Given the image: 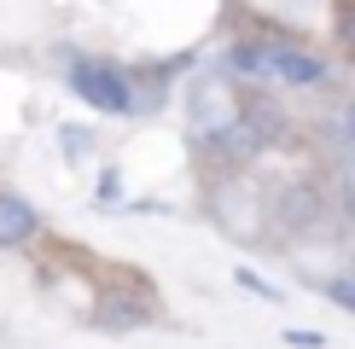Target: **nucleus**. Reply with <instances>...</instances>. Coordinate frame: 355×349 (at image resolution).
I'll list each match as a JSON object with an SVG mask.
<instances>
[{
	"instance_id": "nucleus-12",
	"label": "nucleus",
	"mask_w": 355,
	"mask_h": 349,
	"mask_svg": "<svg viewBox=\"0 0 355 349\" xmlns=\"http://www.w3.org/2000/svg\"><path fill=\"white\" fill-rule=\"evenodd\" d=\"M344 145L355 152V99H349V111H344Z\"/></svg>"
},
{
	"instance_id": "nucleus-4",
	"label": "nucleus",
	"mask_w": 355,
	"mask_h": 349,
	"mask_svg": "<svg viewBox=\"0 0 355 349\" xmlns=\"http://www.w3.org/2000/svg\"><path fill=\"white\" fill-rule=\"evenodd\" d=\"M227 70L233 76H274V47L239 41V47H227Z\"/></svg>"
},
{
	"instance_id": "nucleus-2",
	"label": "nucleus",
	"mask_w": 355,
	"mask_h": 349,
	"mask_svg": "<svg viewBox=\"0 0 355 349\" xmlns=\"http://www.w3.org/2000/svg\"><path fill=\"white\" fill-rule=\"evenodd\" d=\"M41 233V215L35 204L18 198V193H0V251H18V244H29Z\"/></svg>"
},
{
	"instance_id": "nucleus-10",
	"label": "nucleus",
	"mask_w": 355,
	"mask_h": 349,
	"mask_svg": "<svg viewBox=\"0 0 355 349\" xmlns=\"http://www.w3.org/2000/svg\"><path fill=\"white\" fill-rule=\"evenodd\" d=\"M58 145H64V157H87V128H64Z\"/></svg>"
},
{
	"instance_id": "nucleus-1",
	"label": "nucleus",
	"mask_w": 355,
	"mask_h": 349,
	"mask_svg": "<svg viewBox=\"0 0 355 349\" xmlns=\"http://www.w3.org/2000/svg\"><path fill=\"white\" fill-rule=\"evenodd\" d=\"M70 87H76V93H82L94 111H111V116L140 111V105H135V93H128V76H123V70H111V64H94V58L70 64Z\"/></svg>"
},
{
	"instance_id": "nucleus-13",
	"label": "nucleus",
	"mask_w": 355,
	"mask_h": 349,
	"mask_svg": "<svg viewBox=\"0 0 355 349\" xmlns=\"http://www.w3.org/2000/svg\"><path fill=\"white\" fill-rule=\"evenodd\" d=\"M349 222H355V193H349Z\"/></svg>"
},
{
	"instance_id": "nucleus-5",
	"label": "nucleus",
	"mask_w": 355,
	"mask_h": 349,
	"mask_svg": "<svg viewBox=\"0 0 355 349\" xmlns=\"http://www.w3.org/2000/svg\"><path fill=\"white\" fill-rule=\"evenodd\" d=\"M315 215H320L315 186H291V193H279V222H286V227H309Z\"/></svg>"
},
{
	"instance_id": "nucleus-8",
	"label": "nucleus",
	"mask_w": 355,
	"mask_h": 349,
	"mask_svg": "<svg viewBox=\"0 0 355 349\" xmlns=\"http://www.w3.org/2000/svg\"><path fill=\"white\" fill-rule=\"evenodd\" d=\"M327 297L338 303V309H349V314H355V274H349V280H332V285H327Z\"/></svg>"
},
{
	"instance_id": "nucleus-9",
	"label": "nucleus",
	"mask_w": 355,
	"mask_h": 349,
	"mask_svg": "<svg viewBox=\"0 0 355 349\" xmlns=\"http://www.w3.org/2000/svg\"><path fill=\"white\" fill-rule=\"evenodd\" d=\"M286 343H291V349H327V332H309V326H297V332H286Z\"/></svg>"
},
{
	"instance_id": "nucleus-3",
	"label": "nucleus",
	"mask_w": 355,
	"mask_h": 349,
	"mask_svg": "<svg viewBox=\"0 0 355 349\" xmlns=\"http://www.w3.org/2000/svg\"><path fill=\"white\" fill-rule=\"evenodd\" d=\"M274 76L279 82H320L327 76V64H320V58H309V53H297V47H274Z\"/></svg>"
},
{
	"instance_id": "nucleus-6",
	"label": "nucleus",
	"mask_w": 355,
	"mask_h": 349,
	"mask_svg": "<svg viewBox=\"0 0 355 349\" xmlns=\"http://www.w3.org/2000/svg\"><path fill=\"white\" fill-rule=\"evenodd\" d=\"M338 41H344V53L355 58V0H338Z\"/></svg>"
},
{
	"instance_id": "nucleus-11",
	"label": "nucleus",
	"mask_w": 355,
	"mask_h": 349,
	"mask_svg": "<svg viewBox=\"0 0 355 349\" xmlns=\"http://www.w3.org/2000/svg\"><path fill=\"white\" fill-rule=\"evenodd\" d=\"M99 204H116V174L105 169V181H99Z\"/></svg>"
},
{
	"instance_id": "nucleus-7",
	"label": "nucleus",
	"mask_w": 355,
	"mask_h": 349,
	"mask_svg": "<svg viewBox=\"0 0 355 349\" xmlns=\"http://www.w3.org/2000/svg\"><path fill=\"white\" fill-rule=\"evenodd\" d=\"M239 285H245V291H257L262 303H279V291H274L268 280H262V274H250V268H239Z\"/></svg>"
}]
</instances>
